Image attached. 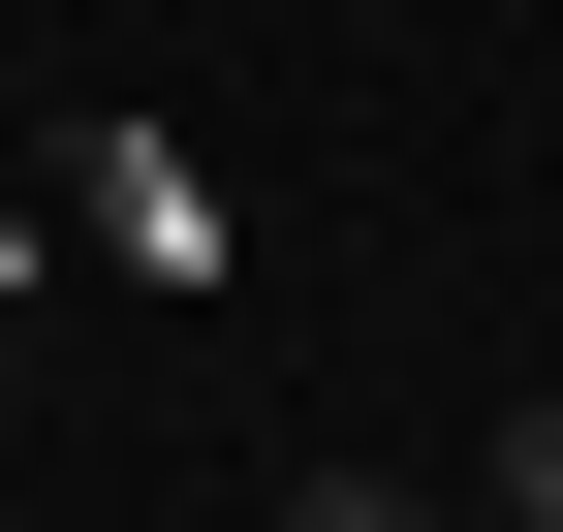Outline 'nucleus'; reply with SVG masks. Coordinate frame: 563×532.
I'll list each match as a JSON object with an SVG mask.
<instances>
[{"instance_id":"2","label":"nucleus","mask_w":563,"mask_h":532,"mask_svg":"<svg viewBox=\"0 0 563 532\" xmlns=\"http://www.w3.org/2000/svg\"><path fill=\"white\" fill-rule=\"evenodd\" d=\"M470 501H501V532H563V376H532L501 439H470Z\"/></svg>"},{"instance_id":"3","label":"nucleus","mask_w":563,"mask_h":532,"mask_svg":"<svg viewBox=\"0 0 563 532\" xmlns=\"http://www.w3.org/2000/svg\"><path fill=\"white\" fill-rule=\"evenodd\" d=\"M282 532H439V501H407V470H282Z\"/></svg>"},{"instance_id":"1","label":"nucleus","mask_w":563,"mask_h":532,"mask_svg":"<svg viewBox=\"0 0 563 532\" xmlns=\"http://www.w3.org/2000/svg\"><path fill=\"white\" fill-rule=\"evenodd\" d=\"M95 251L125 282H220V157H188V125H95Z\"/></svg>"}]
</instances>
